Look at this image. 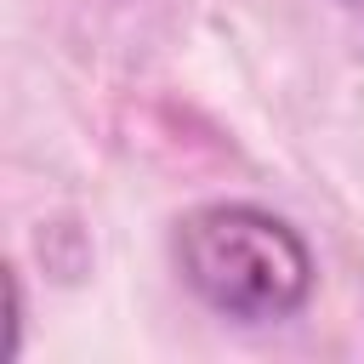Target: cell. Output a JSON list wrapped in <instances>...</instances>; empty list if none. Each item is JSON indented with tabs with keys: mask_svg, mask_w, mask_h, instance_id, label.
<instances>
[{
	"mask_svg": "<svg viewBox=\"0 0 364 364\" xmlns=\"http://www.w3.org/2000/svg\"><path fill=\"white\" fill-rule=\"evenodd\" d=\"M176 267L188 290L228 318H290L313 290V256L279 216L256 205H199L176 222Z\"/></svg>",
	"mask_w": 364,
	"mask_h": 364,
	"instance_id": "1",
	"label": "cell"
}]
</instances>
